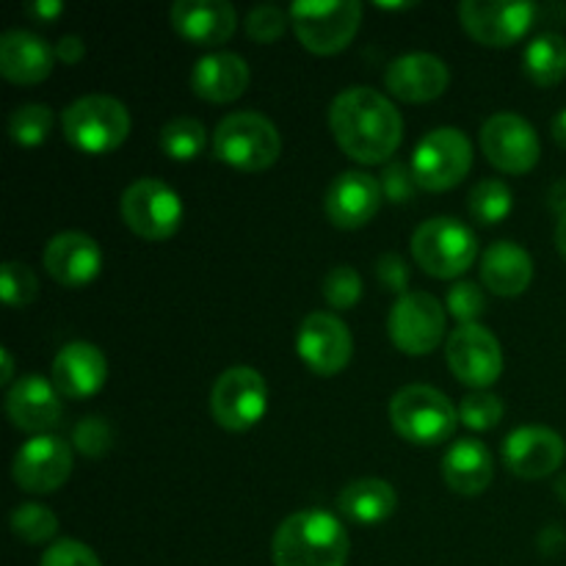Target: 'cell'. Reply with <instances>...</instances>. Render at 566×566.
Listing matches in <instances>:
<instances>
[{
  "label": "cell",
  "instance_id": "cell-1",
  "mask_svg": "<svg viewBox=\"0 0 566 566\" xmlns=\"http://www.w3.org/2000/svg\"><path fill=\"white\" fill-rule=\"evenodd\" d=\"M329 127L343 153L357 164H385L398 153L403 119L396 105L370 86H352L332 99Z\"/></svg>",
  "mask_w": 566,
  "mask_h": 566
},
{
  "label": "cell",
  "instance_id": "cell-2",
  "mask_svg": "<svg viewBox=\"0 0 566 566\" xmlns=\"http://www.w3.org/2000/svg\"><path fill=\"white\" fill-rule=\"evenodd\" d=\"M352 539L335 514L304 509L282 520L274 534V566H346Z\"/></svg>",
  "mask_w": 566,
  "mask_h": 566
},
{
  "label": "cell",
  "instance_id": "cell-3",
  "mask_svg": "<svg viewBox=\"0 0 566 566\" xmlns=\"http://www.w3.org/2000/svg\"><path fill=\"white\" fill-rule=\"evenodd\" d=\"M216 158L241 171H263L276 164L282 153L280 130L258 111H235L216 125Z\"/></svg>",
  "mask_w": 566,
  "mask_h": 566
},
{
  "label": "cell",
  "instance_id": "cell-4",
  "mask_svg": "<svg viewBox=\"0 0 566 566\" xmlns=\"http://www.w3.org/2000/svg\"><path fill=\"white\" fill-rule=\"evenodd\" d=\"M390 423L412 446H440L457 431L459 412L446 392L429 385H409L392 396Z\"/></svg>",
  "mask_w": 566,
  "mask_h": 566
},
{
  "label": "cell",
  "instance_id": "cell-5",
  "mask_svg": "<svg viewBox=\"0 0 566 566\" xmlns=\"http://www.w3.org/2000/svg\"><path fill=\"white\" fill-rule=\"evenodd\" d=\"M412 258L426 274L437 280H457L479 258L473 230L451 216L423 221L412 235Z\"/></svg>",
  "mask_w": 566,
  "mask_h": 566
},
{
  "label": "cell",
  "instance_id": "cell-6",
  "mask_svg": "<svg viewBox=\"0 0 566 566\" xmlns=\"http://www.w3.org/2000/svg\"><path fill=\"white\" fill-rule=\"evenodd\" d=\"M64 138L86 155L114 153L130 136V114L108 94H88L64 111Z\"/></svg>",
  "mask_w": 566,
  "mask_h": 566
},
{
  "label": "cell",
  "instance_id": "cell-7",
  "mask_svg": "<svg viewBox=\"0 0 566 566\" xmlns=\"http://www.w3.org/2000/svg\"><path fill=\"white\" fill-rule=\"evenodd\" d=\"M291 22L298 42L315 55L340 53L357 36L363 6L357 0H302L291 6Z\"/></svg>",
  "mask_w": 566,
  "mask_h": 566
},
{
  "label": "cell",
  "instance_id": "cell-8",
  "mask_svg": "<svg viewBox=\"0 0 566 566\" xmlns=\"http://www.w3.org/2000/svg\"><path fill=\"white\" fill-rule=\"evenodd\" d=\"M409 166L420 188L448 191L459 186L473 166V144L457 127H437L420 138Z\"/></svg>",
  "mask_w": 566,
  "mask_h": 566
},
{
  "label": "cell",
  "instance_id": "cell-9",
  "mask_svg": "<svg viewBox=\"0 0 566 566\" xmlns=\"http://www.w3.org/2000/svg\"><path fill=\"white\" fill-rule=\"evenodd\" d=\"M119 208L125 224L144 241H169L182 224L180 193L155 177L130 182Z\"/></svg>",
  "mask_w": 566,
  "mask_h": 566
},
{
  "label": "cell",
  "instance_id": "cell-10",
  "mask_svg": "<svg viewBox=\"0 0 566 566\" xmlns=\"http://www.w3.org/2000/svg\"><path fill=\"white\" fill-rule=\"evenodd\" d=\"M269 409V385L263 376L247 365L224 370L210 392L213 420L227 431H249L263 420Z\"/></svg>",
  "mask_w": 566,
  "mask_h": 566
},
{
  "label": "cell",
  "instance_id": "cell-11",
  "mask_svg": "<svg viewBox=\"0 0 566 566\" xmlns=\"http://www.w3.org/2000/svg\"><path fill=\"white\" fill-rule=\"evenodd\" d=\"M446 310L431 293L409 291L396 298L387 321V332L398 352L409 357L431 354L446 337Z\"/></svg>",
  "mask_w": 566,
  "mask_h": 566
},
{
  "label": "cell",
  "instance_id": "cell-12",
  "mask_svg": "<svg viewBox=\"0 0 566 566\" xmlns=\"http://www.w3.org/2000/svg\"><path fill=\"white\" fill-rule=\"evenodd\" d=\"M481 149H484L486 160L506 175H525L539 164L542 155L534 125L512 111H501L484 122Z\"/></svg>",
  "mask_w": 566,
  "mask_h": 566
},
{
  "label": "cell",
  "instance_id": "cell-13",
  "mask_svg": "<svg viewBox=\"0 0 566 566\" xmlns=\"http://www.w3.org/2000/svg\"><path fill=\"white\" fill-rule=\"evenodd\" d=\"M446 357L453 376L473 390H486L503 374L501 343L481 324L457 326V332L448 335Z\"/></svg>",
  "mask_w": 566,
  "mask_h": 566
},
{
  "label": "cell",
  "instance_id": "cell-14",
  "mask_svg": "<svg viewBox=\"0 0 566 566\" xmlns=\"http://www.w3.org/2000/svg\"><path fill=\"white\" fill-rule=\"evenodd\" d=\"M17 486L31 495H48L66 484L72 475V448L70 442L55 434L31 437L11 464Z\"/></svg>",
  "mask_w": 566,
  "mask_h": 566
},
{
  "label": "cell",
  "instance_id": "cell-15",
  "mask_svg": "<svg viewBox=\"0 0 566 566\" xmlns=\"http://www.w3.org/2000/svg\"><path fill=\"white\" fill-rule=\"evenodd\" d=\"M462 28L486 48H509L531 31L536 20L534 3H497V0H464L459 3Z\"/></svg>",
  "mask_w": 566,
  "mask_h": 566
},
{
  "label": "cell",
  "instance_id": "cell-16",
  "mask_svg": "<svg viewBox=\"0 0 566 566\" xmlns=\"http://www.w3.org/2000/svg\"><path fill=\"white\" fill-rule=\"evenodd\" d=\"M296 352L315 376H335L352 363V332L337 315L310 313L298 326Z\"/></svg>",
  "mask_w": 566,
  "mask_h": 566
},
{
  "label": "cell",
  "instance_id": "cell-17",
  "mask_svg": "<svg viewBox=\"0 0 566 566\" xmlns=\"http://www.w3.org/2000/svg\"><path fill=\"white\" fill-rule=\"evenodd\" d=\"M566 442L558 431L545 426L514 429L503 442V462L520 479H547L564 464Z\"/></svg>",
  "mask_w": 566,
  "mask_h": 566
},
{
  "label": "cell",
  "instance_id": "cell-18",
  "mask_svg": "<svg viewBox=\"0 0 566 566\" xmlns=\"http://www.w3.org/2000/svg\"><path fill=\"white\" fill-rule=\"evenodd\" d=\"M6 412L14 429L42 437L59 426L64 407L53 381L39 374H28L20 376L6 392Z\"/></svg>",
  "mask_w": 566,
  "mask_h": 566
},
{
  "label": "cell",
  "instance_id": "cell-19",
  "mask_svg": "<svg viewBox=\"0 0 566 566\" xmlns=\"http://www.w3.org/2000/svg\"><path fill=\"white\" fill-rule=\"evenodd\" d=\"M381 182L368 171H343L326 188V219L340 230H359L381 208Z\"/></svg>",
  "mask_w": 566,
  "mask_h": 566
},
{
  "label": "cell",
  "instance_id": "cell-20",
  "mask_svg": "<svg viewBox=\"0 0 566 566\" xmlns=\"http://www.w3.org/2000/svg\"><path fill=\"white\" fill-rule=\"evenodd\" d=\"M42 263L59 285L77 291V287H86L88 282L97 280L99 269H103V252L92 235L59 232L44 247Z\"/></svg>",
  "mask_w": 566,
  "mask_h": 566
},
{
  "label": "cell",
  "instance_id": "cell-21",
  "mask_svg": "<svg viewBox=\"0 0 566 566\" xmlns=\"http://www.w3.org/2000/svg\"><path fill=\"white\" fill-rule=\"evenodd\" d=\"M108 379V359L92 343H66L53 359V385L61 398L83 401L103 390Z\"/></svg>",
  "mask_w": 566,
  "mask_h": 566
},
{
  "label": "cell",
  "instance_id": "cell-22",
  "mask_svg": "<svg viewBox=\"0 0 566 566\" xmlns=\"http://www.w3.org/2000/svg\"><path fill=\"white\" fill-rule=\"evenodd\" d=\"M171 28L199 48L230 42L238 28L235 6L227 0H180L169 11Z\"/></svg>",
  "mask_w": 566,
  "mask_h": 566
},
{
  "label": "cell",
  "instance_id": "cell-23",
  "mask_svg": "<svg viewBox=\"0 0 566 566\" xmlns=\"http://www.w3.org/2000/svg\"><path fill=\"white\" fill-rule=\"evenodd\" d=\"M390 94L403 103H431L442 97L451 83V72L442 59L431 53H407L392 61L385 72Z\"/></svg>",
  "mask_w": 566,
  "mask_h": 566
},
{
  "label": "cell",
  "instance_id": "cell-24",
  "mask_svg": "<svg viewBox=\"0 0 566 566\" xmlns=\"http://www.w3.org/2000/svg\"><path fill=\"white\" fill-rule=\"evenodd\" d=\"M55 64V48L31 31H6L0 36V75L17 86H36L50 77Z\"/></svg>",
  "mask_w": 566,
  "mask_h": 566
},
{
  "label": "cell",
  "instance_id": "cell-25",
  "mask_svg": "<svg viewBox=\"0 0 566 566\" xmlns=\"http://www.w3.org/2000/svg\"><path fill=\"white\" fill-rule=\"evenodd\" d=\"M249 64L235 53H210L193 64L191 88L208 103H232L249 88Z\"/></svg>",
  "mask_w": 566,
  "mask_h": 566
},
{
  "label": "cell",
  "instance_id": "cell-26",
  "mask_svg": "<svg viewBox=\"0 0 566 566\" xmlns=\"http://www.w3.org/2000/svg\"><path fill=\"white\" fill-rule=\"evenodd\" d=\"M534 280V260L520 243L497 241L481 258V282L495 296H520Z\"/></svg>",
  "mask_w": 566,
  "mask_h": 566
},
{
  "label": "cell",
  "instance_id": "cell-27",
  "mask_svg": "<svg viewBox=\"0 0 566 566\" xmlns=\"http://www.w3.org/2000/svg\"><path fill=\"white\" fill-rule=\"evenodd\" d=\"M492 453L479 440H459L442 457V479L459 495H481L492 484Z\"/></svg>",
  "mask_w": 566,
  "mask_h": 566
},
{
  "label": "cell",
  "instance_id": "cell-28",
  "mask_svg": "<svg viewBox=\"0 0 566 566\" xmlns=\"http://www.w3.org/2000/svg\"><path fill=\"white\" fill-rule=\"evenodd\" d=\"M337 509L354 523L376 525L392 517L398 509V495L385 479H359L343 486Z\"/></svg>",
  "mask_w": 566,
  "mask_h": 566
},
{
  "label": "cell",
  "instance_id": "cell-29",
  "mask_svg": "<svg viewBox=\"0 0 566 566\" xmlns=\"http://www.w3.org/2000/svg\"><path fill=\"white\" fill-rule=\"evenodd\" d=\"M523 70L536 86H556L566 77V39L562 33H542L531 39L523 53Z\"/></svg>",
  "mask_w": 566,
  "mask_h": 566
},
{
  "label": "cell",
  "instance_id": "cell-30",
  "mask_svg": "<svg viewBox=\"0 0 566 566\" xmlns=\"http://www.w3.org/2000/svg\"><path fill=\"white\" fill-rule=\"evenodd\" d=\"M470 213L479 224L492 227V224H501L514 208V197H512V188L506 186L503 180H481L479 186L470 191Z\"/></svg>",
  "mask_w": 566,
  "mask_h": 566
},
{
  "label": "cell",
  "instance_id": "cell-31",
  "mask_svg": "<svg viewBox=\"0 0 566 566\" xmlns=\"http://www.w3.org/2000/svg\"><path fill=\"white\" fill-rule=\"evenodd\" d=\"M158 142L171 160H193L205 147V125L193 116H177L164 125Z\"/></svg>",
  "mask_w": 566,
  "mask_h": 566
},
{
  "label": "cell",
  "instance_id": "cell-32",
  "mask_svg": "<svg viewBox=\"0 0 566 566\" xmlns=\"http://www.w3.org/2000/svg\"><path fill=\"white\" fill-rule=\"evenodd\" d=\"M50 130H53V111L48 105L28 103L11 111L9 136L20 147H39L42 142H48Z\"/></svg>",
  "mask_w": 566,
  "mask_h": 566
},
{
  "label": "cell",
  "instance_id": "cell-33",
  "mask_svg": "<svg viewBox=\"0 0 566 566\" xmlns=\"http://www.w3.org/2000/svg\"><path fill=\"white\" fill-rule=\"evenodd\" d=\"M11 531L28 545H42L59 534V517L39 503H22L11 512Z\"/></svg>",
  "mask_w": 566,
  "mask_h": 566
},
{
  "label": "cell",
  "instance_id": "cell-34",
  "mask_svg": "<svg viewBox=\"0 0 566 566\" xmlns=\"http://www.w3.org/2000/svg\"><path fill=\"white\" fill-rule=\"evenodd\" d=\"M36 274L25 263H14V260L3 263V271H0V296H3L9 307H28L36 298Z\"/></svg>",
  "mask_w": 566,
  "mask_h": 566
},
{
  "label": "cell",
  "instance_id": "cell-35",
  "mask_svg": "<svg viewBox=\"0 0 566 566\" xmlns=\"http://www.w3.org/2000/svg\"><path fill=\"white\" fill-rule=\"evenodd\" d=\"M459 420L473 431H490L503 420V401L495 392H470L459 407Z\"/></svg>",
  "mask_w": 566,
  "mask_h": 566
},
{
  "label": "cell",
  "instance_id": "cell-36",
  "mask_svg": "<svg viewBox=\"0 0 566 566\" xmlns=\"http://www.w3.org/2000/svg\"><path fill=\"white\" fill-rule=\"evenodd\" d=\"M324 298L332 310H352L363 298V276L352 265H337L326 274Z\"/></svg>",
  "mask_w": 566,
  "mask_h": 566
},
{
  "label": "cell",
  "instance_id": "cell-37",
  "mask_svg": "<svg viewBox=\"0 0 566 566\" xmlns=\"http://www.w3.org/2000/svg\"><path fill=\"white\" fill-rule=\"evenodd\" d=\"M446 307L451 310V315L459 321V326H464V324H475V321L484 315L486 302L481 287L475 285V282L464 280V282H457V285L448 291Z\"/></svg>",
  "mask_w": 566,
  "mask_h": 566
},
{
  "label": "cell",
  "instance_id": "cell-38",
  "mask_svg": "<svg viewBox=\"0 0 566 566\" xmlns=\"http://www.w3.org/2000/svg\"><path fill=\"white\" fill-rule=\"evenodd\" d=\"M72 446L83 453V457H103L114 446V429L105 423L103 418H83L72 431Z\"/></svg>",
  "mask_w": 566,
  "mask_h": 566
},
{
  "label": "cell",
  "instance_id": "cell-39",
  "mask_svg": "<svg viewBox=\"0 0 566 566\" xmlns=\"http://www.w3.org/2000/svg\"><path fill=\"white\" fill-rule=\"evenodd\" d=\"M287 20H291V14H287V11H282L280 6H271V3L258 6V9L249 11L247 33L254 39V42L271 44V42H276L282 33H285Z\"/></svg>",
  "mask_w": 566,
  "mask_h": 566
},
{
  "label": "cell",
  "instance_id": "cell-40",
  "mask_svg": "<svg viewBox=\"0 0 566 566\" xmlns=\"http://www.w3.org/2000/svg\"><path fill=\"white\" fill-rule=\"evenodd\" d=\"M39 566H103V564H99V558L94 556L92 547L83 545V542L61 539L44 551Z\"/></svg>",
  "mask_w": 566,
  "mask_h": 566
},
{
  "label": "cell",
  "instance_id": "cell-41",
  "mask_svg": "<svg viewBox=\"0 0 566 566\" xmlns=\"http://www.w3.org/2000/svg\"><path fill=\"white\" fill-rule=\"evenodd\" d=\"M379 182H381V193H385V199H390L392 205L409 202V199L415 197V186H418V180H415L412 175V166L401 164V160L387 164V169L381 171Z\"/></svg>",
  "mask_w": 566,
  "mask_h": 566
},
{
  "label": "cell",
  "instance_id": "cell-42",
  "mask_svg": "<svg viewBox=\"0 0 566 566\" xmlns=\"http://www.w3.org/2000/svg\"><path fill=\"white\" fill-rule=\"evenodd\" d=\"M376 276H379L381 287L390 293H398V296H403V293H409V265L407 260L401 258V254L396 252H387L381 254L379 260H376Z\"/></svg>",
  "mask_w": 566,
  "mask_h": 566
},
{
  "label": "cell",
  "instance_id": "cell-43",
  "mask_svg": "<svg viewBox=\"0 0 566 566\" xmlns=\"http://www.w3.org/2000/svg\"><path fill=\"white\" fill-rule=\"evenodd\" d=\"M83 55H86V44L75 33L61 36L59 44H55V59H61L64 64H77V61H83Z\"/></svg>",
  "mask_w": 566,
  "mask_h": 566
},
{
  "label": "cell",
  "instance_id": "cell-44",
  "mask_svg": "<svg viewBox=\"0 0 566 566\" xmlns=\"http://www.w3.org/2000/svg\"><path fill=\"white\" fill-rule=\"evenodd\" d=\"M61 11H64V6L59 0H36V3L28 6V14L39 22H53L55 17H61Z\"/></svg>",
  "mask_w": 566,
  "mask_h": 566
},
{
  "label": "cell",
  "instance_id": "cell-45",
  "mask_svg": "<svg viewBox=\"0 0 566 566\" xmlns=\"http://www.w3.org/2000/svg\"><path fill=\"white\" fill-rule=\"evenodd\" d=\"M551 208L556 210L558 216L566 213V180L556 182V186H553V191H551Z\"/></svg>",
  "mask_w": 566,
  "mask_h": 566
},
{
  "label": "cell",
  "instance_id": "cell-46",
  "mask_svg": "<svg viewBox=\"0 0 566 566\" xmlns=\"http://www.w3.org/2000/svg\"><path fill=\"white\" fill-rule=\"evenodd\" d=\"M551 130H553V138H556V144H562L566 149V108H562L556 116H553Z\"/></svg>",
  "mask_w": 566,
  "mask_h": 566
},
{
  "label": "cell",
  "instance_id": "cell-47",
  "mask_svg": "<svg viewBox=\"0 0 566 566\" xmlns=\"http://www.w3.org/2000/svg\"><path fill=\"white\" fill-rule=\"evenodd\" d=\"M0 359H3V376H0V385H11V379H14V359H11L9 348L0 352Z\"/></svg>",
  "mask_w": 566,
  "mask_h": 566
},
{
  "label": "cell",
  "instance_id": "cell-48",
  "mask_svg": "<svg viewBox=\"0 0 566 566\" xmlns=\"http://www.w3.org/2000/svg\"><path fill=\"white\" fill-rule=\"evenodd\" d=\"M556 247L558 252L566 258V213L558 216V224H556Z\"/></svg>",
  "mask_w": 566,
  "mask_h": 566
}]
</instances>
